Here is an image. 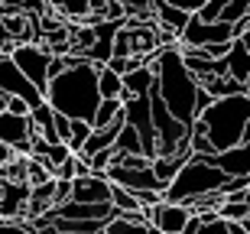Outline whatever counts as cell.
<instances>
[{
	"instance_id": "1",
	"label": "cell",
	"mask_w": 250,
	"mask_h": 234,
	"mask_svg": "<svg viewBox=\"0 0 250 234\" xmlns=\"http://www.w3.org/2000/svg\"><path fill=\"white\" fill-rule=\"evenodd\" d=\"M153 72H156V94L166 101V107L172 111L176 121H182L186 127H192L198 121V94H202V85L198 78L188 72L186 59H182V49L176 46H163L153 59Z\"/></svg>"
},
{
	"instance_id": "2",
	"label": "cell",
	"mask_w": 250,
	"mask_h": 234,
	"mask_svg": "<svg viewBox=\"0 0 250 234\" xmlns=\"http://www.w3.org/2000/svg\"><path fill=\"white\" fill-rule=\"evenodd\" d=\"M98 72L101 65L94 62H82V65L62 72L52 78L46 88V104L56 114H65L68 121H94V114L101 107V88H98Z\"/></svg>"
},
{
	"instance_id": "3",
	"label": "cell",
	"mask_w": 250,
	"mask_h": 234,
	"mask_svg": "<svg viewBox=\"0 0 250 234\" xmlns=\"http://www.w3.org/2000/svg\"><path fill=\"white\" fill-rule=\"evenodd\" d=\"M198 121H205L208 140H211V147L218 153L241 147L250 130V94H234V98L214 101Z\"/></svg>"
},
{
	"instance_id": "4",
	"label": "cell",
	"mask_w": 250,
	"mask_h": 234,
	"mask_svg": "<svg viewBox=\"0 0 250 234\" xmlns=\"http://www.w3.org/2000/svg\"><path fill=\"white\" fill-rule=\"evenodd\" d=\"M228 186V176H224L218 166H211L205 156H192L182 166L172 182L163 192V202H172V205H192L198 198H208L214 192H221Z\"/></svg>"
},
{
	"instance_id": "5",
	"label": "cell",
	"mask_w": 250,
	"mask_h": 234,
	"mask_svg": "<svg viewBox=\"0 0 250 234\" xmlns=\"http://www.w3.org/2000/svg\"><path fill=\"white\" fill-rule=\"evenodd\" d=\"M10 59L17 62V68L29 82L36 85V91H42V98H46V88H49V82H52V78H49L52 52H49L46 46H39V43H20V46H13Z\"/></svg>"
},
{
	"instance_id": "6",
	"label": "cell",
	"mask_w": 250,
	"mask_h": 234,
	"mask_svg": "<svg viewBox=\"0 0 250 234\" xmlns=\"http://www.w3.org/2000/svg\"><path fill=\"white\" fill-rule=\"evenodd\" d=\"M0 140L7 143L17 156H33V143H36V127L29 114H0Z\"/></svg>"
},
{
	"instance_id": "7",
	"label": "cell",
	"mask_w": 250,
	"mask_h": 234,
	"mask_svg": "<svg viewBox=\"0 0 250 234\" xmlns=\"http://www.w3.org/2000/svg\"><path fill=\"white\" fill-rule=\"evenodd\" d=\"M234 26L228 23H205L198 20V13H192L186 33L179 36V46H192V49H205V46H218V43H234Z\"/></svg>"
},
{
	"instance_id": "8",
	"label": "cell",
	"mask_w": 250,
	"mask_h": 234,
	"mask_svg": "<svg viewBox=\"0 0 250 234\" xmlns=\"http://www.w3.org/2000/svg\"><path fill=\"white\" fill-rule=\"evenodd\" d=\"M0 91L7 94V98H20V101H26L29 107H39V104L46 101L42 91H36V85L20 72L17 62H13L10 56L0 59Z\"/></svg>"
},
{
	"instance_id": "9",
	"label": "cell",
	"mask_w": 250,
	"mask_h": 234,
	"mask_svg": "<svg viewBox=\"0 0 250 234\" xmlns=\"http://www.w3.org/2000/svg\"><path fill=\"white\" fill-rule=\"evenodd\" d=\"M111 192L114 182L107 176H82L72 182V202H82V205H111Z\"/></svg>"
},
{
	"instance_id": "10",
	"label": "cell",
	"mask_w": 250,
	"mask_h": 234,
	"mask_svg": "<svg viewBox=\"0 0 250 234\" xmlns=\"http://www.w3.org/2000/svg\"><path fill=\"white\" fill-rule=\"evenodd\" d=\"M192 221L188 205H172V202H159L156 208H149V225L163 234H186V225Z\"/></svg>"
},
{
	"instance_id": "11",
	"label": "cell",
	"mask_w": 250,
	"mask_h": 234,
	"mask_svg": "<svg viewBox=\"0 0 250 234\" xmlns=\"http://www.w3.org/2000/svg\"><path fill=\"white\" fill-rule=\"evenodd\" d=\"M224 62H228V75H231L234 82L250 85V46L244 39H234L231 43V52H228Z\"/></svg>"
},
{
	"instance_id": "12",
	"label": "cell",
	"mask_w": 250,
	"mask_h": 234,
	"mask_svg": "<svg viewBox=\"0 0 250 234\" xmlns=\"http://www.w3.org/2000/svg\"><path fill=\"white\" fill-rule=\"evenodd\" d=\"M156 88V72L153 65H143L137 72L124 75V98H140V94H149Z\"/></svg>"
},
{
	"instance_id": "13",
	"label": "cell",
	"mask_w": 250,
	"mask_h": 234,
	"mask_svg": "<svg viewBox=\"0 0 250 234\" xmlns=\"http://www.w3.org/2000/svg\"><path fill=\"white\" fill-rule=\"evenodd\" d=\"M98 88L104 101H124V75H117L111 65H101L98 72Z\"/></svg>"
},
{
	"instance_id": "14",
	"label": "cell",
	"mask_w": 250,
	"mask_h": 234,
	"mask_svg": "<svg viewBox=\"0 0 250 234\" xmlns=\"http://www.w3.org/2000/svg\"><path fill=\"white\" fill-rule=\"evenodd\" d=\"M202 88L208 94H211L214 101H221V98H234V94H247V85L234 82L231 75H221V78H208V82H202Z\"/></svg>"
},
{
	"instance_id": "15",
	"label": "cell",
	"mask_w": 250,
	"mask_h": 234,
	"mask_svg": "<svg viewBox=\"0 0 250 234\" xmlns=\"http://www.w3.org/2000/svg\"><path fill=\"white\" fill-rule=\"evenodd\" d=\"M186 163H188L186 156H156V159H153V172H156V179L163 182V192H166V186L182 172Z\"/></svg>"
},
{
	"instance_id": "16",
	"label": "cell",
	"mask_w": 250,
	"mask_h": 234,
	"mask_svg": "<svg viewBox=\"0 0 250 234\" xmlns=\"http://www.w3.org/2000/svg\"><path fill=\"white\" fill-rule=\"evenodd\" d=\"M124 117V101H101V107H98V114H94L91 127L94 130H104V127H111L114 121H121Z\"/></svg>"
},
{
	"instance_id": "17",
	"label": "cell",
	"mask_w": 250,
	"mask_h": 234,
	"mask_svg": "<svg viewBox=\"0 0 250 234\" xmlns=\"http://www.w3.org/2000/svg\"><path fill=\"white\" fill-rule=\"evenodd\" d=\"M117 153H124V156H146L143 153V140H140V133L133 130V127H124L121 137H117Z\"/></svg>"
},
{
	"instance_id": "18",
	"label": "cell",
	"mask_w": 250,
	"mask_h": 234,
	"mask_svg": "<svg viewBox=\"0 0 250 234\" xmlns=\"http://www.w3.org/2000/svg\"><path fill=\"white\" fill-rule=\"evenodd\" d=\"M111 205H114V212H121V215H130V212H140V202H137V195H133L130 189H121V186H114V192H111Z\"/></svg>"
},
{
	"instance_id": "19",
	"label": "cell",
	"mask_w": 250,
	"mask_h": 234,
	"mask_svg": "<svg viewBox=\"0 0 250 234\" xmlns=\"http://www.w3.org/2000/svg\"><path fill=\"white\" fill-rule=\"evenodd\" d=\"M104 234H149V225H133V221H127L121 212H114L111 225L104 228Z\"/></svg>"
},
{
	"instance_id": "20",
	"label": "cell",
	"mask_w": 250,
	"mask_h": 234,
	"mask_svg": "<svg viewBox=\"0 0 250 234\" xmlns=\"http://www.w3.org/2000/svg\"><path fill=\"white\" fill-rule=\"evenodd\" d=\"M218 215H221L224 221H231V225H241V221L250 218V202H224V205L218 208Z\"/></svg>"
},
{
	"instance_id": "21",
	"label": "cell",
	"mask_w": 250,
	"mask_h": 234,
	"mask_svg": "<svg viewBox=\"0 0 250 234\" xmlns=\"http://www.w3.org/2000/svg\"><path fill=\"white\" fill-rule=\"evenodd\" d=\"M91 133H94V127L88 121H72V140H68V147H72L75 156L84 150V143L91 140Z\"/></svg>"
},
{
	"instance_id": "22",
	"label": "cell",
	"mask_w": 250,
	"mask_h": 234,
	"mask_svg": "<svg viewBox=\"0 0 250 234\" xmlns=\"http://www.w3.org/2000/svg\"><path fill=\"white\" fill-rule=\"evenodd\" d=\"M0 234H33V228H29L23 218H17V221H3V218H0Z\"/></svg>"
},
{
	"instance_id": "23",
	"label": "cell",
	"mask_w": 250,
	"mask_h": 234,
	"mask_svg": "<svg viewBox=\"0 0 250 234\" xmlns=\"http://www.w3.org/2000/svg\"><path fill=\"white\" fill-rule=\"evenodd\" d=\"M166 3L176 7V10H182V13H202L208 0H166Z\"/></svg>"
},
{
	"instance_id": "24",
	"label": "cell",
	"mask_w": 250,
	"mask_h": 234,
	"mask_svg": "<svg viewBox=\"0 0 250 234\" xmlns=\"http://www.w3.org/2000/svg\"><path fill=\"white\" fill-rule=\"evenodd\" d=\"M56 137H59V143L72 140V121H68L65 114H56Z\"/></svg>"
},
{
	"instance_id": "25",
	"label": "cell",
	"mask_w": 250,
	"mask_h": 234,
	"mask_svg": "<svg viewBox=\"0 0 250 234\" xmlns=\"http://www.w3.org/2000/svg\"><path fill=\"white\" fill-rule=\"evenodd\" d=\"M7 111H13V114H29L33 107H29L26 101H20V98H10V101H7Z\"/></svg>"
},
{
	"instance_id": "26",
	"label": "cell",
	"mask_w": 250,
	"mask_h": 234,
	"mask_svg": "<svg viewBox=\"0 0 250 234\" xmlns=\"http://www.w3.org/2000/svg\"><path fill=\"white\" fill-rule=\"evenodd\" d=\"M198 231H202V218H198V215H192V221L186 225V234H198Z\"/></svg>"
},
{
	"instance_id": "27",
	"label": "cell",
	"mask_w": 250,
	"mask_h": 234,
	"mask_svg": "<svg viewBox=\"0 0 250 234\" xmlns=\"http://www.w3.org/2000/svg\"><path fill=\"white\" fill-rule=\"evenodd\" d=\"M7 101H10V98H7V94H3V91H0V114L7 111Z\"/></svg>"
},
{
	"instance_id": "28",
	"label": "cell",
	"mask_w": 250,
	"mask_h": 234,
	"mask_svg": "<svg viewBox=\"0 0 250 234\" xmlns=\"http://www.w3.org/2000/svg\"><path fill=\"white\" fill-rule=\"evenodd\" d=\"M149 234H163V231H156V228H153V225H149Z\"/></svg>"
},
{
	"instance_id": "29",
	"label": "cell",
	"mask_w": 250,
	"mask_h": 234,
	"mask_svg": "<svg viewBox=\"0 0 250 234\" xmlns=\"http://www.w3.org/2000/svg\"><path fill=\"white\" fill-rule=\"evenodd\" d=\"M247 202H250V192H247Z\"/></svg>"
}]
</instances>
